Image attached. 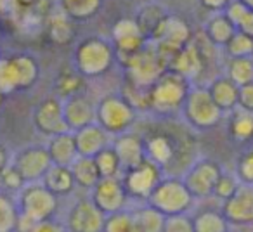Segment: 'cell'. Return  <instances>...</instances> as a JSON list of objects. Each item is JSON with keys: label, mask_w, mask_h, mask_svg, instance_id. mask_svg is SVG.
<instances>
[{"label": "cell", "mask_w": 253, "mask_h": 232, "mask_svg": "<svg viewBox=\"0 0 253 232\" xmlns=\"http://www.w3.org/2000/svg\"><path fill=\"white\" fill-rule=\"evenodd\" d=\"M19 210L18 232H26L37 224L54 220L57 211V196H54L42 182H30L16 194Z\"/></svg>", "instance_id": "1"}, {"label": "cell", "mask_w": 253, "mask_h": 232, "mask_svg": "<svg viewBox=\"0 0 253 232\" xmlns=\"http://www.w3.org/2000/svg\"><path fill=\"white\" fill-rule=\"evenodd\" d=\"M191 87L187 78L173 70H167L149 88V111L162 116L180 113Z\"/></svg>", "instance_id": "2"}, {"label": "cell", "mask_w": 253, "mask_h": 232, "mask_svg": "<svg viewBox=\"0 0 253 232\" xmlns=\"http://www.w3.org/2000/svg\"><path fill=\"white\" fill-rule=\"evenodd\" d=\"M115 61V47L109 40L101 37H87L75 47L73 68L84 78L102 77L111 70Z\"/></svg>", "instance_id": "3"}, {"label": "cell", "mask_w": 253, "mask_h": 232, "mask_svg": "<svg viewBox=\"0 0 253 232\" xmlns=\"http://www.w3.org/2000/svg\"><path fill=\"white\" fill-rule=\"evenodd\" d=\"M139 111L123 95H102L95 104V123L102 127L111 137L130 132L137 121Z\"/></svg>", "instance_id": "4"}, {"label": "cell", "mask_w": 253, "mask_h": 232, "mask_svg": "<svg viewBox=\"0 0 253 232\" xmlns=\"http://www.w3.org/2000/svg\"><path fill=\"white\" fill-rule=\"evenodd\" d=\"M40 77L39 61L26 52H16L0 57V90L9 92L28 90Z\"/></svg>", "instance_id": "5"}, {"label": "cell", "mask_w": 253, "mask_h": 232, "mask_svg": "<svg viewBox=\"0 0 253 232\" xmlns=\"http://www.w3.org/2000/svg\"><path fill=\"white\" fill-rule=\"evenodd\" d=\"M194 201L196 199L189 193L182 179L163 177L146 203L165 217H175V215H189V210L194 206Z\"/></svg>", "instance_id": "6"}, {"label": "cell", "mask_w": 253, "mask_h": 232, "mask_svg": "<svg viewBox=\"0 0 253 232\" xmlns=\"http://www.w3.org/2000/svg\"><path fill=\"white\" fill-rule=\"evenodd\" d=\"M180 115L194 130H211L220 123L224 113L213 102L207 87L193 85L182 104Z\"/></svg>", "instance_id": "7"}, {"label": "cell", "mask_w": 253, "mask_h": 232, "mask_svg": "<svg viewBox=\"0 0 253 232\" xmlns=\"http://www.w3.org/2000/svg\"><path fill=\"white\" fill-rule=\"evenodd\" d=\"M163 177L165 175H163L162 166L153 163L151 159H144L141 165L134 166V168L123 170L120 179H122L130 199L146 203L151 193L155 191V187L162 182Z\"/></svg>", "instance_id": "8"}, {"label": "cell", "mask_w": 253, "mask_h": 232, "mask_svg": "<svg viewBox=\"0 0 253 232\" xmlns=\"http://www.w3.org/2000/svg\"><path fill=\"white\" fill-rule=\"evenodd\" d=\"M222 173L224 170L215 159L201 158L187 168L182 180L194 199H207L213 196V189Z\"/></svg>", "instance_id": "9"}, {"label": "cell", "mask_w": 253, "mask_h": 232, "mask_svg": "<svg viewBox=\"0 0 253 232\" xmlns=\"http://www.w3.org/2000/svg\"><path fill=\"white\" fill-rule=\"evenodd\" d=\"M32 121L35 130L47 139L64 134V132H70L66 121H64L63 99H59L57 95H50V97L42 99L35 106Z\"/></svg>", "instance_id": "10"}, {"label": "cell", "mask_w": 253, "mask_h": 232, "mask_svg": "<svg viewBox=\"0 0 253 232\" xmlns=\"http://www.w3.org/2000/svg\"><path fill=\"white\" fill-rule=\"evenodd\" d=\"M106 215L94 204L90 197H82L75 201L68 210L64 227L68 232H102Z\"/></svg>", "instance_id": "11"}, {"label": "cell", "mask_w": 253, "mask_h": 232, "mask_svg": "<svg viewBox=\"0 0 253 232\" xmlns=\"http://www.w3.org/2000/svg\"><path fill=\"white\" fill-rule=\"evenodd\" d=\"M12 165L25 177L26 184L42 182L43 175L52 166V159L45 146H28L12 155Z\"/></svg>", "instance_id": "12"}, {"label": "cell", "mask_w": 253, "mask_h": 232, "mask_svg": "<svg viewBox=\"0 0 253 232\" xmlns=\"http://www.w3.org/2000/svg\"><path fill=\"white\" fill-rule=\"evenodd\" d=\"M88 197L94 201V204L106 217L126 210V203L130 199L120 177L101 179L97 182V186L90 191V196Z\"/></svg>", "instance_id": "13"}, {"label": "cell", "mask_w": 253, "mask_h": 232, "mask_svg": "<svg viewBox=\"0 0 253 232\" xmlns=\"http://www.w3.org/2000/svg\"><path fill=\"white\" fill-rule=\"evenodd\" d=\"M220 211L229 225H253V184H239L238 191L222 203Z\"/></svg>", "instance_id": "14"}, {"label": "cell", "mask_w": 253, "mask_h": 232, "mask_svg": "<svg viewBox=\"0 0 253 232\" xmlns=\"http://www.w3.org/2000/svg\"><path fill=\"white\" fill-rule=\"evenodd\" d=\"M64 121L70 132H78L95 123V102L85 94H78L63 101Z\"/></svg>", "instance_id": "15"}, {"label": "cell", "mask_w": 253, "mask_h": 232, "mask_svg": "<svg viewBox=\"0 0 253 232\" xmlns=\"http://www.w3.org/2000/svg\"><path fill=\"white\" fill-rule=\"evenodd\" d=\"M113 149L118 155L120 161H122L123 170L134 168V166L141 165L146 158V149H144V139L141 135L134 134V132H126V134L116 135L111 142Z\"/></svg>", "instance_id": "16"}, {"label": "cell", "mask_w": 253, "mask_h": 232, "mask_svg": "<svg viewBox=\"0 0 253 232\" xmlns=\"http://www.w3.org/2000/svg\"><path fill=\"white\" fill-rule=\"evenodd\" d=\"M73 135L75 142H77L78 156L82 158H95L102 149L109 148L113 142L111 135L97 123H92L82 130L73 132Z\"/></svg>", "instance_id": "17"}, {"label": "cell", "mask_w": 253, "mask_h": 232, "mask_svg": "<svg viewBox=\"0 0 253 232\" xmlns=\"http://www.w3.org/2000/svg\"><path fill=\"white\" fill-rule=\"evenodd\" d=\"M144 149L146 158L162 166L163 170L175 158V142L163 132H153L148 137H144Z\"/></svg>", "instance_id": "18"}, {"label": "cell", "mask_w": 253, "mask_h": 232, "mask_svg": "<svg viewBox=\"0 0 253 232\" xmlns=\"http://www.w3.org/2000/svg\"><path fill=\"white\" fill-rule=\"evenodd\" d=\"M47 151L52 159V165L57 166H71L78 158L77 142H75L73 132H64V134L54 135L47 142Z\"/></svg>", "instance_id": "19"}, {"label": "cell", "mask_w": 253, "mask_h": 232, "mask_svg": "<svg viewBox=\"0 0 253 232\" xmlns=\"http://www.w3.org/2000/svg\"><path fill=\"white\" fill-rule=\"evenodd\" d=\"M207 88L222 113H232L239 106V87L225 75L213 78Z\"/></svg>", "instance_id": "20"}, {"label": "cell", "mask_w": 253, "mask_h": 232, "mask_svg": "<svg viewBox=\"0 0 253 232\" xmlns=\"http://www.w3.org/2000/svg\"><path fill=\"white\" fill-rule=\"evenodd\" d=\"M191 42V32L189 26L179 18L169 16L165 19V23L162 25L160 32L156 33V37L151 40V43H165L173 49H182Z\"/></svg>", "instance_id": "21"}, {"label": "cell", "mask_w": 253, "mask_h": 232, "mask_svg": "<svg viewBox=\"0 0 253 232\" xmlns=\"http://www.w3.org/2000/svg\"><path fill=\"white\" fill-rule=\"evenodd\" d=\"M201 68H203V52L198 47V43H194L191 40L186 47H182L179 50L170 70L177 71V73H180L184 78H187L191 81V78L196 77L201 71Z\"/></svg>", "instance_id": "22"}, {"label": "cell", "mask_w": 253, "mask_h": 232, "mask_svg": "<svg viewBox=\"0 0 253 232\" xmlns=\"http://www.w3.org/2000/svg\"><path fill=\"white\" fill-rule=\"evenodd\" d=\"M167 18H169V14L158 4L149 2V4H144L139 9L134 19L137 23L139 30H141V35L149 42V40H153L156 37V33L160 32V28H162Z\"/></svg>", "instance_id": "23"}, {"label": "cell", "mask_w": 253, "mask_h": 232, "mask_svg": "<svg viewBox=\"0 0 253 232\" xmlns=\"http://www.w3.org/2000/svg\"><path fill=\"white\" fill-rule=\"evenodd\" d=\"M236 32H238L236 26L229 21L224 12L213 14L205 25V39L213 47H222V49L227 45Z\"/></svg>", "instance_id": "24"}, {"label": "cell", "mask_w": 253, "mask_h": 232, "mask_svg": "<svg viewBox=\"0 0 253 232\" xmlns=\"http://www.w3.org/2000/svg\"><path fill=\"white\" fill-rule=\"evenodd\" d=\"M42 184L57 197L68 196V194L73 193L75 187H77L70 166H57V165L50 166L49 172L43 175Z\"/></svg>", "instance_id": "25"}, {"label": "cell", "mask_w": 253, "mask_h": 232, "mask_svg": "<svg viewBox=\"0 0 253 232\" xmlns=\"http://www.w3.org/2000/svg\"><path fill=\"white\" fill-rule=\"evenodd\" d=\"M229 125L227 130L232 141L236 142H250L253 141V113L246 111L243 108H236L232 113H229Z\"/></svg>", "instance_id": "26"}, {"label": "cell", "mask_w": 253, "mask_h": 232, "mask_svg": "<svg viewBox=\"0 0 253 232\" xmlns=\"http://www.w3.org/2000/svg\"><path fill=\"white\" fill-rule=\"evenodd\" d=\"M104 0H59V11L71 21H88L99 12Z\"/></svg>", "instance_id": "27"}, {"label": "cell", "mask_w": 253, "mask_h": 232, "mask_svg": "<svg viewBox=\"0 0 253 232\" xmlns=\"http://www.w3.org/2000/svg\"><path fill=\"white\" fill-rule=\"evenodd\" d=\"M70 168L71 173H73L75 184L80 189L92 191L97 186L99 180H101V173H99L94 158H82V156H78L77 161Z\"/></svg>", "instance_id": "28"}, {"label": "cell", "mask_w": 253, "mask_h": 232, "mask_svg": "<svg viewBox=\"0 0 253 232\" xmlns=\"http://www.w3.org/2000/svg\"><path fill=\"white\" fill-rule=\"evenodd\" d=\"M130 211L132 217H134L135 231L137 232H163L167 217L163 213H160L158 210H155L153 206H149L148 203L134 208Z\"/></svg>", "instance_id": "29"}, {"label": "cell", "mask_w": 253, "mask_h": 232, "mask_svg": "<svg viewBox=\"0 0 253 232\" xmlns=\"http://www.w3.org/2000/svg\"><path fill=\"white\" fill-rule=\"evenodd\" d=\"M19 210L16 196L0 189V232H18Z\"/></svg>", "instance_id": "30"}, {"label": "cell", "mask_w": 253, "mask_h": 232, "mask_svg": "<svg viewBox=\"0 0 253 232\" xmlns=\"http://www.w3.org/2000/svg\"><path fill=\"white\" fill-rule=\"evenodd\" d=\"M225 77L238 87L253 83V57H231L225 64Z\"/></svg>", "instance_id": "31"}, {"label": "cell", "mask_w": 253, "mask_h": 232, "mask_svg": "<svg viewBox=\"0 0 253 232\" xmlns=\"http://www.w3.org/2000/svg\"><path fill=\"white\" fill-rule=\"evenodd\" d=\"M84 83L85 78L75 68L64 70L56 78V95L63 101L68 97H73V95H78L84 90Z\"/></svg>", "instance_id": "32"}, {"label": "cell", "mask_w": 253, "mask_h": 232, "mask_svg": "<svg viewBox=\"0 0 253 232\" xmlns=\"http://www.w3.org/2000/svg\"><path fill=\"white\" fill-rule=\"evenodd\" d=\"M194 232H229V222L222 211L203 210L193 217Z\"/></svg>", "instance_id": "33"}, {"label": "cell", "mask_w": 253, "mask_h": 232, "mask_svg": "<svg viewBox=\"0 0 253 232\" xmlns=\"http://www.w3.org/2000/svg\"><path fill=\"white\" fill-rule=\"evenodd\" d=\"M95 165H97V170L101 173V179H113V177H122L123 173V166L122 161H120L118 155L113 149V146L102 149L97 156L94 158Z\"/></svg>", "instance_id": "34"}, {"label": "cell", "mask_w": 253, "mask_h": 232, "mask_svg": "<svg viewBox=\"0 0 253 232\" xmlns=\"http://www.w3.org/2000/svg\"><path fill=\"white\" fill-rule=\"evenodd\" d=\"M73 33L75 32H73V26H71V19L66 18L61 11H59V14L50 19L49 37L54 43H57V45H66V43L71 42V39H73Z\"/></svg>", "instance_id": "35"}, {"label": "cell", "mask_w": 253, "mask_h": 232, "mask_svg": "<svg viewBox=\"0 0 253 232\" xmlns=\"http://www.w3.org/2000/svg\"><path fill=\"white\" fill-rule=\"evenodd\" d=\"M224 52L227 59H231V57H253V39L241 32H236L234 37L224 47Z\"/></svg>", "instance_id": "36"}, {"label": "cell", "mask_w": 253, "mask_h": 232, "mask_svg": "<svg viewBox=\"0 0 253 232\" xmlns=\"http://www.w3.org/2000/svg\"><path fill=\"white\" fill-rule=\"evenodd\" d=\"M102 232H137L130 210H123L106 217Z\"/></svg>", "instance_id": "37"}, {"label": "cell", "mask_w": 253, "mask_h": 232, "mask_svg": "<svg viewBox=\"0 0 253 232\" xmlns=\"http://www.w3.org/2000/svg\"><path fill=\"white\" fill-rule=\"evenodd\" d=\"M26 186L25 177L19 173V170L14 165L7 166L4 172L0 173V189L9 194H19L21 189Z\"/></svg>", "instance_id": "38"}, {"label": "cell", "mask_w": 253, "mask_h": 232, "mask_svg": "<svg viewBox=\"0 0 253 232\" xmlns=\"http://www.w3.org/2000/svg\"><path fill=\"white\" fill-rule=\"evenodd\" d=\"M239 179L234 175V173H222L220 175V179H218V182H217V186H215V189H213V196L211 197H215V199H218V201H227L229 197L232 196V194L238 191V187H239Z\"/></svg>", "instance_id": "39"}, {"label": "cell", "mask_w": 253, "mask_h": 232, "mask_svg": "<svg viewBox=\"0 0 253 232\" xmlns=\"http://www.w3.org/2000/svg\"><path fill=\"white\" fill-rule=\"evenodd\" d=\"M234 175L241 184H253V149L239 155L238 161H236Z\"/></svg>", "instance_id": "40"}, {"label": "cell", "mask_w": 253, "mask_h": 232, "mask_svg": "<svg viewBox=\"0 0 253 232\" xmlns=\"http://www.w3.org/2000/svg\"><path fill=\"white\" fill-rule=\"evenodd\" d=\"M134 35H141V30H139L135 19L134 18L120 19V21H116L115 26H113L111 42H113V40L126 39V37H134Z\"/></svg>", "instance_id": "41"}, {"label": "cell", "mask_w": 253, "mask_h": 232, "mask_svg": "<svg viewBox=\"0 0 253 232\" xmlns=\"http://www.w3.org/2000/svg\"><path fill=\"white\" fill-rule=\"evenodd\" d=\"M163 232H194L193 217L189 215H175V217H167Z\"/></svg>", "instance_id": "42"}, {"label": "cell", "mask_w": 253, "mask_h": 232, "mask_svg": "<svg viewBox=\"0 0 253 232\" xmlns=\"http://www.w3.org/2000/svg\"><path fill=\"white\" fill-rule=\"evenodd\" d=\"M250 9L246 7L243 2H239V0H232L231 4L227 5V9L224 11V14L227 16V19L232 23L234 26L239 25V21H241L243 18H245V14L248 12Z\"/></svg>", "instance_id": "43"}, {"label": "cell", "mask_w": 253, "mask_h": 232, "mask_svg": "<svg viewBox=\"0 0 253 232\" xmlns=\"http://www.w3.org/2000/svg\"><path fill=\"white\" fill-rule=\"evenodd\" d=\"M239 108L253 113V83L239 87Z\"/></svg>", "instance_id": "44"}, {"label": "cell", "mask_w": 253, "mask_h": 232, "mask_svg": "<svg viewBox=\"0 0 253 232\" xmlns=\"http://www.w3.org/2000/svg\"><path fill=\"white\" fill-rule=\"evenodd\" d=\"M26 232H68V229L64 227V224H59V222H56V220H49V222H42V224L33 225V227Z\"/></svg>", "instance_id": "45"}, {"label": "cell", "mask_w": 253, "mask_h": 232, "mask_svg": "<svg viewBox=\"0 0 253 232\" xmlns=\"http://www.w3.org/2000/svg\"><path fill=\"white\" fill-rule=\"evenodd\" d=\"M231 2L232 0H200L201 7L207 9V11H210V12H213V14L224 12Z\"/></svg>", "instance_id": "46"}, {"label": "cell", "mask_w": 253, "mask_h": 232, "mask_svg": "<svg viewBox=\"0 0 253 232\" xmlns=\"http://www.w3.org/2000/svg\"><path fill=\"white\" fill-rule=\"evenodd\" d=\"M236 30L253 39V11H252V9H250V11L245 14V18L239 21V25L236 26Z\"/></svg>", "instance_id": "47"}, {"label": "cell", "mask_w": 253, "mask_h": 232, "mask_svg": "<svg viewBox=\"0 0 253 232\" xmlns=\"http://www.w3.org/2000/svg\"><path fill=\"white\" fill-rule=\"evenodd\" d=\"M11 165H12V155L9 153V149L0 142V173Z\"/></svg>", "instance_id": "48"}, {"label": "cell", "mask_w": 253, "mask_h": 232, "mask_svg": "<svg viewBox=\"0 0 253 232\" xmlns=\"http://www.w3.org/2000/svg\"><path fill=\"white\" fill-rule=\"evenodd\" d=\"M239 2H243V4H245L246 7L252 9V11H253V0H239Z\"/></svg>", "instance_id": "49"}, {"label": "cell", "mask_w": 253, "mask_h": 232, "mask_svg": "<svg viewBox=\"0 0 253 232\" xmlns=\"http://www.w3.org/2000/svg\"><path fill=\"white\" fill-rule=\"evenodd\" d=\"M5 95L7 94H4V92L0 90V109H2V106H4V102H5Z\"/></svg>", "instance_id": "50"}, {"label": "cell", "mask_w": 253, "mask_h": 232, "mask_svg": "<svg viewBox=\"0 0 253 232\" xmlns=\"http://www.w3.org/2000/svg\"><path fill=\"white\" fill-rule=\"evenodd\" d=\"M141 2H146V4H149V2H153V0H141Z\"/></svg>", "instance_id": "51"}, {"label": "cell", "mask_w": 253, "mask_h": 232, "mask_svg": "<svg viewBox=\"0 0 253 232\" xmlns=\"http://www.w3.org/2000/svg\"><path fill=\"white\" fill-rule=\"evenodd\" d=\"M252 227H253V225H252Z\"/></svg>", "instance_id": "52"}]
</instances>
